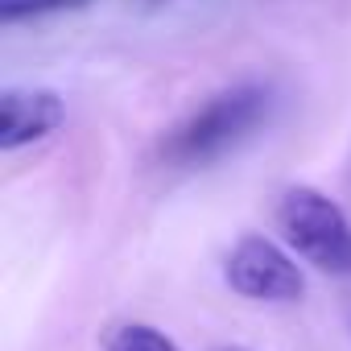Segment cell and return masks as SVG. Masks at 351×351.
<instances>
[{
	"label": "cell",
	"instance_id": "1",
	"mask_svg": "<svg viewBox=\"0 0 351 351\" xmlns=\"http://www.w3.org/2000/svg\"><path fill=\"white\" fill-rule=\"evenodd\" d=\"M273 108V91L261 83H240L211 95L199 112H191L161 141V157L169 165H203L240 145Z\"/></svg>",
	"mask_w": 351,
	"mask_h": 351
},
{
	"label": "cell",
	"instance_id": "2",
	"mask_svg": "<svg viewBox=\"0 0 351 351\" xmlns=\"http://www.w3.org/2000/svg\"><path fill=\"white\" fill-rule=\"evenodd\" d=\"M277 228L306 265L330 277H351V219L330 195L306 182L285 186L277 199Z\"/></svg>",
	"mask_w": 351,
	"mask_h": 351
},
{
	"label": "cell",
	"instance_id": "3",
	"mask_svg": "<svg viewBox=\"0 0 351 351\" xmlns=\"http://www.w3.org/2000/svg\"><path fill=\"white\" fill-rule=\"evenodd\" d=\"M223 281L232 285V293L269 306H285L306 293V277L298 261L269 236H240L223 261Z\"/></svg>",
	"mask_w": 351,
	"mask_h": 351
},
{
	"label": "cell",
	"instance_id": "4",
	"mask_svg": "<svg viewBox=\"0 0 351 351\" xmlns=\"http://www.w3.org/2000/svg\"><path fill=\"white\" fill-rule=\"evenodd\" d=\"M66 124V104L50 87H5L0 91V149L17 153L54 136Z\"/></svg>",
	"mask_w": 351,
	"mask_h": 351
},
{
	"label": "cell",
	"instance_id": "5",
	"mask_svg": "<svg viewBox=\"0 0 351 351\" xmlns=\"http://www.w3.org/2000/svg\"><path fill=\"white\" fill-rule=\"evenodd\" d=\"M104 351H178V343L149 322H124L108 335Z\"/></svg>",
	"mask_w": 351,
	"mask_h": 351
},
{
	"label": "cell",
	"instance_id": "6",
	"mask_svg": "<svg viewBox=\"0 0 351 351\" xmlns=\"http://www.w3.org/2000/svg\"><path fill=\"white\" fill-rule=\"evenodd\" d=\"M87 5L91 0H0V21L17 25V21L46 17V13H75V9H87Z\"/></svg>",
	"mask_w": 351,
	"mask_h": 351
},
{
	"label": "cell",
	"instance_id": "7",
	"mask_svg": "<svg viewBox=\"0 0 351 351\" xmlns=\"http://www.w3.org/2000/svg\"><path fill=\"white\" fill-rule=\"evenodd\" d=\"M223 351H248V347H223Z\"/></svg>",
	"mask_w": 351,
	"mask_h": 351
},
{
	"label": "cell",
	"instance_id": "8",
	"mask_svg": "<svg viewBox=\"0 0 351 351\" xmlns=\"http://www.w3.org/2000/svg\"><path fill=\"white\" fill-rule=\"evenodd\" d=\"M347 326H351V306H347Z\"/></svg>",
	"mask_w": 351,
	"mask_h": 351
}]
</instances>
